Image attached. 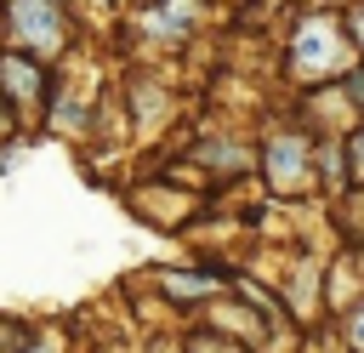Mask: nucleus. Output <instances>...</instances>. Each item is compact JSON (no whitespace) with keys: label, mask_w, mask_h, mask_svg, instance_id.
<instances>
[{"label":"nucleus","mask_w":364,"mask_h":353,"mask_svg":"<svg viewBox=\"0 0 364 353\" xmlns=\"http://www.w3.org/2000/svg\"><path fill=\"white\" fill-rule=\"evenodd\" d=\"M199 159H216V171H245V165H250V148H239V142H210V148H199Z\"/></svg>","instance_id":"10"},{"label":"nucleus","mask_w":364,"mask_h":353,"mask_svg":"<svg viewBox=\"0 0 364 353\" xmlns=\"http://www.w3.org/2000/svg\"><path fill=\"white\" fill-rule=\"evenodd\" d=\"M23 353H80L74 347V336H68V325H28V342H23Z\"/></svg>","instance_id":"8"},{"label":"nucleus","mask_w":364,"mask_h":353,"mask_svg":"<svg viewBox=\"0 0 364 353\" xmlns=\"http://www.w3.org/2000/svg\"><path fill=\"white\" fill-rule=\"evenodd\" d=\"M154 285L165 290V302H176V307H210V296L228 285L222 273H210V268H199V273H176V268H159L154 273Z\"/></svg>","instance_id":"6"},{"label":"nucleus","mask_w":364,"mask_h":353,"mask_svg":"<svg viewBox=\"0 0 364 353\" xmlns=\"http://www.w3.org/2000/svg\"><path fill=\"white\" fill-rule=\"evenodd\" d=\"M0 34L11 51H28L51 68L74 46V11L63 0H0Z\"/></svg>","instance_id":"1"},{"label":"nucleus","mask_w":364,"mask_h":353,"mask_svg":"<svg viewBox=\"0 0 364 353\" xmlns=\"http://www.w3.org/2000/svg\"><path fill=\"white\" fill-rule=\"evenodd\" d=\"M136 205H142V216L148 222H159V228H182V216H188V194H154V188H142L136 194Z\"/></svg>","instance_id":"7"},{"label":"nucleus","mask_w":364,"mask_h":353,"mask_svg":"<svg viewBox=\"0 0 364 353\" xmlns=\"http://www.w3.org/2000/svg\"><path fill=\"white\" fill-rule=\"evenodd\" d=\"M353 46H364V11L353 17Z\"/></svg>","instance_id":"14"},{"label":"nucleus","mask_w":364,"mask_h":353,"mask_svg":"<svg viewBox=\"0 0 364 353\" xmlns=\"http://www.w3.org/2000/svg\"><path fill=\"white\" fill-rule=\"evenodd\" d=\"M182 347H188V353H250L245 342H233V336H222V330H210V325H205V330H188Z\"/></svg>","instance_id":"9"},{"label":"nucleus","mask_w":364,"mask_h":353,"mask_svg":"<svg viewBox=\"0 0 364 353\" xmlns=\"http://www.w3.org/2000/svg\"><path fill=\"white\" fill-rule=\"evenodd\" d=\"M262 165H267L273 194H296V188H307V182H313V142H307V137H296V131H279V137L267 142Z\"/></svg>","instance_id":"4"},{"label":"nucleus","mask_w":364,"mask_h":353,"mask_svg":"<svg viewBox=\"0 0 364 353\" xmlns=\"http://www.w3.org/2000/svg\"><path fill=\"white\" fill-rule=\"evenodd\" d=\"M347 342H353V347L364 353V302H358V307L347 313Z\"/></svg>","instance_id":"11"},{"label":"nucleus","mask_w":364,"mask_h":353,"mask_svg":"<svg viewBox=\"0 0 364 353\" xmlns=\"http://www.w3.org/2000/svg\"><path fill=\"white\" fill-rule=\"evenodd\" d=\"M0 97H6V108H11L17 125H34V120L46 114V97H51V74H46V63H34L28 51L0 46Z\"/></svg>","instance_id":"3"},{"label":"nucleus","mask_w":364,"mask_h":353,"mask_svg":"<svg viewBox=\"0 0 364 353\" xmlns=\"http://www.w3.org/2000/svg\"><path fill=\"white\" fill-rule=\"evenodd\" d=\"M11 131H17V120H11V108H6V97H0V142H11Z\"/></svg>","instance_id":"13"},{"label":"nucleus","mask_w":364,"mask_h":353,"mask_svg":"<svg viewBox=\"0 0 364 353\" xmlns=\"http://www.w3.org/2000/svg\"><path fill=\"white\" fill-rule=\"evenodd\" d=\"M205 17V0H154L136 11V28L142 40H159V46H182Z\"/></svg>","instance_id":"5"},{"label":"nucleus","mask_w":364,"mask_h":353,"mask_svg":"<svg viewBox=\"0 0 364 353\" xmlns=\"http://www.w3.org/2000/svg\"><path fill=\"white\" fill-rule=\"evenodd\" d=\"M353 176H358V182H364V131H358V137H353Z\"/></svg>","instance_id":"12"},{"label":"nucleus","mask_w":364,"mask_h":353,"mask_svg":"<svg viewBox=\"0 0 364 353\" xmlns=\"http://www.w3.org/2000/svg\"><path fill=\"white\" fill-rule=\"evenodd\" d=\"M353 63V34L336 23V17H301L296 34H290V80L301 85H318V80H336L347 74Z\"/></svg>","instance_id":"2"}]
</instances>
